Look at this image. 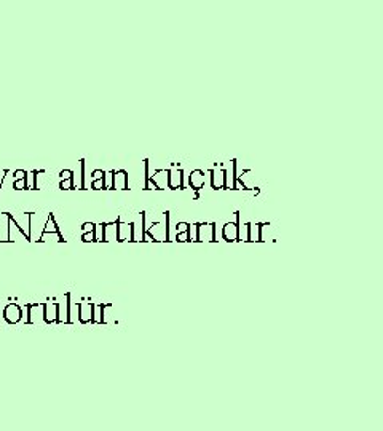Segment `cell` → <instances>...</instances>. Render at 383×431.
<instances>
[{"label":"cell","instance_id":"44dd1931","mask_svg":"<svg viewBox=\"0 0 383 431\" xmlns=\"http://www.w3.org/2000/svg\"><path fill=\"white\" fill-rule=\"evenodd\" d=\"M8 173H10L8 170H2V171H0V189H2L3 181H5V176H7Z\"/></svg>","mask_w":383,"mask_h":431},{"label":"cell","instance_id":"ba28073f","mask_svg":"<svg viewBox=\"0 0 383 431\" xmlns=\"http://www.w3.org/2000/svg\"><path fill=\"white\" fill-rule=\"evenodd\" d=\"M59 189H61V190H74L75 189L74 176L70 177V179H64V181L59 182Z\"/></svg>","mask_w":383,"mask_h":431},{"label":"cell","instance_id":"5bb4252c","mask_svg":"<svg viewBox=\"0 0 383 431\" xmlns=\"http://www.w3.org/2000/svg\"><path fill=\"white\" fill-rule=\"evenodd\" d=\"M189 227H190V223H187V222H177L176 232H177V233H184V232H187V230H189Z\"/></svg>","mask_w":383,"mask_h":431},{"label":"cell","instance_id":"8992f818","mask_svg":"<svg viewBox=\"0 0 383 431\" xmlns=\"http://www.w3.org/2000/svg\"><path fill=\"white\" fill-rule=\"evenodd\" d=\"M47 233H61L58 228V223L56 221H54V214H48V219H47V223H45V228H43V233L42 235H47Z\"/></svg>","mask_w":383,"mask_h":431},{"label":"cell","instance_id":"5b68a950","mask_svg":"<svg viewBox=\"0 0 383 431\" xmlns=\"http://www.w3.org/2000/svg\"><path fill=\"white\" fill-rule=\"evenodd\" d=\"M222 237H223L225 241H239L237 225H235L233 222L225 223V227H223V230H222Z\"/></svg>","mask_w":383,"mask_h":431},{"label":"cell","instance_id":"277c9868","mask_svg":"<svg viewBox=\"0 0 383 431\" xmlns=\"http://www.w3.org/2000/svg\"><path fill=\"white\" fill-rule=\"evenodd\" d=\"M205 182H206V179H205V171H201V170H193V171L190 173V176H189V185L195 190V192H198L200 189H203Z\"/></svg>","mask_w":383,"mask_h":431},{"label":"cell","instance_id":"ffe728a7","mask_svg":"<svg viewBox=\"0 0 383 431\" xmlns=\"http://www.w3.org/2000/svg\"><path fill=\"white\" fill-rule=\"evenodd\" d=\"M166 216V221H165V225H166V241H169V212L166 211L165 212Z\"/></svg>","mask_w":383,"mask_h":431},{"label":"cell","instance_id":"3957f363","mask_svg":"<svg viewBox=\"0 0 383 431\" xmlns=\"http://www.w3.org/2000/svg\"><path fill=\"white\" fill-rule=\"evenodd\" d=\"M184 171L180 168L168 170V187L169 189H185L184 187Z\"/></svg>","mask_w":383,"mask_h":431},{"label":"cell","instance_id":"4fadbf2b","mask_svg":"<svg viewBox=\"0 0 383 431\" xmlns=\"http://www.w3.org/2000/svg\"><path fill=\"white\" fill-rule=\"evenodd\" d=\"M106 173L107 171H104V170H95L91 173V181H97V179L106 177Z\"/></svg>","mask_w":383,"mask_h":431},{"label":"cell","instance_id":"7a4b0ae2","mask_svg":"<svg viewBox=\"0 0 383 431\" xmlns=\"http://www.w3.org/2000/svg\"><path fill=\"white\" fill-rule=\"evenodd\" d=\"M111 189L115 190H128V173L125 170H118L115 171L112 170V184H111Z\"/></svg>","mask_w":383,"mask_h":431},{"label":"cell","instance_id":"9a60e30c","mask_svg":"<svg viewBox=\"0 0 383 431\" xmlns=\"http://www.w3.org/2000/svg\"><path fill=\"white\" fill-rule=\"evenodd\" d=\"M27 176V171L26 170H16L13 173V181H19V179H24Z\"/></svg>","mask_w":383,"mask_h":431},{"label":"cell","instance_id":"52a82bcc","mask_svg":"<svg viewBox=\"0 0 383 431\" xmlns=\"http://www.w3.org/2000/svg\"><path fill=\"white\" fill-rule=\"evenodd\" d=\"M106 239V222L95 225V241H104Z\"/></svg>","mask_w":383,"mask_h":431},{"label":"cell","instance_id":"e0dca14e","mask_svg":"<svg viewBox=\"0 0 383 431\" xmlns=\"http://www.w3.org/2000/svg\"><path fill=\"white\" fill-rule=\"evenodd\" d=\"M81 230H83L85 233L93 232V230H95V223H93V222H85L83 225H81Z\"/></svg>","mask_w":383,"mask_h":431},{"label":"cell","instance_id":"30bf717a","mask_svg":"<svg viewBox=\"0 0 383 431\" xmlns=\"http://www.w3.org/2000/svg\"><path fill=\"white\" fill-rule=\"evenodd\" d=\"M80 173H81V182H80V189L85 190L86 189V176H85V160H80Z\"/></svg>","mask_w":383,"mask_h":431},{"label":"cell","instance_id":"6da1fadb","mask_svg":"<svg viewBox=\"0 0 383 431\" xmlns=\"http://www.w3.org/2000/svg\"><path fill=\"white\" fill-rule=\"evenodd\" d=\"M209 174H211V185L212 189H227V170H223V168H221V170H216V168H212V170H209Z\"/></svg>","mask_w":383,"mask_h":431},{"label":"cell","instance_id":"9c48e42d","mask_svg":"<svg viewBox=\"0 0 383 431\" xmlns=\"http://www.w3.org/2000/svg\"><path fill=\"white\" fill-rule=\"evenodd\" d=\"M144 173H145V184L144 190L150 189V171H149V160H144Z\"/></svg>","mask_w":383,"mask_h":431},{"label":"cell","instance_id":"ac0fdd59","mask_svg":"<svg viewBox=\"0 0 383 431\" xmlns=\"http://www.w3.org/2000/svg\"><path fill=\"white\" fill-rule=\"evenodd\" d=\"M83 241L85 243H88V241H95V230L93 232H88V233H83Z\"/></svg>","mask_w":383,"mask_h":431},{"label":"cell","instance_id":"8fae6325","mask_svg":"<svg viewBox=\"0 0 383 431\" xmlns=\"http://www.w3.org/2000/svg\"><path fill=\"white\" fill-rule=\"evenodd\" d=\"M91 189H95V190L106 189V177L97 179V181H91Z\"/></svg>","mask_w":383,"mask_h":431},{"label":"cell","instance_id":"7c38bea8","mask_svg":"<svg viewBox=\"0 0 383 431\" xmlns=\"http://www.w3.org/2000/svg\"><path fill=\"white\" fill-rule=\"evenodd\" d=\"M13 189L15 190H24V189H27L26 177L24 179H19V181H13Z\"/></svg>","mask_w":383,"mask_h":431},{"label":"cell","instance_id":"2e32d148","mask_svg":"<svg viewBox=\"0 0 383 431\" xmlns=\"http://www.w3.org/2000/svg\"><path fill=\"white\" fill-rule=\"evenodd\" d=\"M74 176V171L72 170H63L61 173H59V177H61V181H64V179H70Z\"/></svg>","mask_w":383,"mask_h":431},{"label":"cell","instance_id":"d6986e66","mask_svg":"<svg viewBox=\"0 0 383 431\" xmlns=\"http://www.w3.org/2000/svg\"><path fill=\"white\" fill-rule=\"evenodd\" d=\"M111 184H112V171L106 173V189H111Z\"/></svg>","mask_w":383,"mask_h":431}]
</instances>
